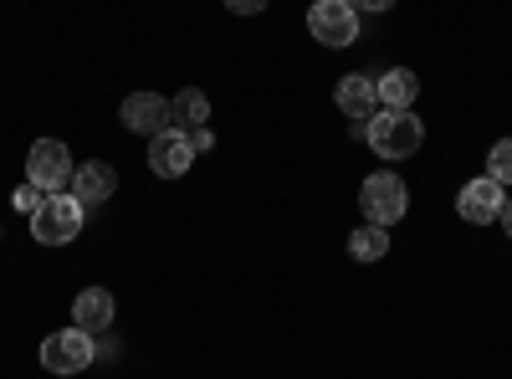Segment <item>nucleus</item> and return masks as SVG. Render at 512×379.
Listing matches in <instances>:
<instances>
[{"mask_svg":"<svg viewBox=\"0 0 512 379\" xmlns=\"http://www.w3.org/2000/svg\"><path fill=\"white\" fill-rule=\"evenodd\" d=\"M364 144H369L379 159H410V154L425 144V123H420L410 108H379V113L364 123Z\"/></svg>","mask_w":512,"mask_h":379,"instance_id":"f257e3e1","label":"nucleus"},{"mask_svg":"<svg viewBox=\"0 0 512 379\" xmlns=\"http://www.w3.org/2000/svg\"><path fill=\"white\" fill-rule=\"evenodd\" d=\"M82 200L72 195V190H57V195H47L41 200V210L31 216V236L41 241V246H67L77 231H82Z\"/></svg>","mask_w":512,"mask_h":379,"instance_id":"f03ea898","label":"nucleus"},{"mask_svg":"<svg viewBox=\"0 0 512 379\" xmlns=\"http://www.w3.org/2000/svg\"><path fill=\"white\" fill-rule=\"evenodd\" d=\"M359 210H364V221L369 226H384L390 231L395 221H405V210H410V190H405V180L400 175H369L364 185H359Z\"/></svg>","mask_w":512,"mask_h":379,"instance_id":"7ed1b4c3","label":"nucleus"},{"mask_svg":"<svg viewBox=\"0 0 512 379\" xmlns=\"http://www.w3.org/2000/svg\"><path fill=\"white\" fill-rule=\"evenodd\" d=\"M72 154H67V144L62 139H36L31 149H26V185H36V190H47V195H57V190H67L72 185Z\"/></svg>","mask_w":512,"mask_h":379,"instance_id":"20e7f679","label":"nucleus"},{"mask_svg":"<svg viewBox=\"0 0 512 379\" xmlns=\"http://www.w3.org/2000/svg\"><path fill=\"white\" fill-rule=\"evenodd\" d=\"M93 354H98L93 333H82L77 323L41 339V369H52V374H82V369L93 364Z\"/></svg>","mask_w":512,"mask_h":379,"instance_id":"39448f33","label":"nucleus"},{"mask_svg":"<svg viewBox=\"0 0 512 379\" xmlns=\"http://www.w3.org/2000/svg\"><path fill=\"white\" fill-rule=\"evenodd\" d=\"M308 31H313V41H323V47H354L359 41V11L349 6V0H313Z\"/></svg>","mask_w":512,"mask_h":379,"instance_id":"423d86ee","label":"nucleus"},{"mask_svg":"<svg viewBox=\"0 0 512 379\" xmlns=\"http://www.w3.org/2000/svg\"><path fill=\"white\" fill-rule=\"evenodd\" d=\"M190 164H195V144H190L185 129H175V123H169L164 134L149 139V170H154L159 180H180Z\"/></svg>","mask_w":512,"mask_h":379,"instance_id":"0eeeda50","label":"nucleus"},{"mask_svg":"<svg viewBox=\"0 0 512 379\" xmlns=\"http://www.w3.org/2000/svg\"><path fill=\"white\" fill-rule=\"evenodd\" d=\"M456 210H461V221H472V226H492V221H502V210H507V185H497L492 175L461 185Z\"/></svg>","mask_w":512,"mask_h":379,"instance_id":"6e6552de","label":"nucleus"},{"mask_svg":"<svg viewBox=\"0 0 512 379\" xmlns=\"http://www.w3.org/2000/svg\"><path fill=\"white\" fill-rule=\"evenodd\" d=\"M118 118H123V129H128V134L154 139V134L169 129V98H159V93H128L123 108H118Z\"/></svg>","mask_w":512,"mask_h":379,"instance_id":"1a4fd4ad","label":"nucleus"},{"mask_svg":"<svg viewBox=\"0 0 512 379\" xmlns=\"http://www.w3.org/2000/svg\"><path fill=\"white\" fill-rule=\"evenodd\" d=\"M67 190L82 200V210H98L103 200H113L118 170H113V164H103V159H88V164H77V170H72V185Z\"/></svg>","mask_w":512,"mask_h":379,"instance_id":"9d476101","label":"nucleus"},{"mask_svg":"<svg viewBox=\"0 0 512 379\" xmlns=\"http://www.w3.org/2000/svg\"><path fill=\"white\" fill-rule=\"evenodd\" d=\"M333 103L344 108L354 123H369L379 113V93H374V77L364 72H349V77H338V88H333Z\"/></svg>","mask_w":512,"mask_h":379,"instance_id":"9b49d317","label":"nucleus"},{"mask_svg":"<svg viewBox=\"0 0 512 379\" xmlns=\"http://www.w3.org/2000/svg\"><path fill=\"white\" fill-rule=\"evenodd\" d=\"M72 323L82 333H103L113 323V292L108 287H88V292H77V303H72Z\"/></svg>","mask_w":512,"mask_h":379,"instance_id":"f8f14e48","label":"nucleus"},{"mask_svg":"<svg viewBox=\"0 0 512 379\" xmlns=\"http://www.w3.org/2000/svg\"><path fill=\"white\" fill-rule=\"evenodd\" d=\"M374 93H379V108H410L420 98V77L410 67H390V72H379Z\"/></svg>","mask_w":512,"mask_h":379,"instance_id":"ddd939ff","label":"nucleus"},{"mask_svg":"<svg viewBox=\"0 0 512 379\" xmlns=\"http://www.w3.org/2000/svg\"><path fill=\"white\" fill-rule=\"evenodd\" d=\"M169 123H175V129H205V123H210V98L200 93V88H185L175 103H169Z\"/></svg>","mask_w":512,"mask_h":379,"instance_id":"4468645a","label":"nucleus"},{"mask_svg":"<svg viewBox=\"0 0 512 379\" xmlns=\"http://www.w3.org/2000/svg\"><path fill=\"white\" fill-rule=\"evenodd\" d=\"M384 251H390V231H384V226H369V221H364V226L349 236V257H354V262H379Z\"/></svg>","mask_w":512,"mask_h":379,"instance_id":"2eb2a0df","label":"nucleus"},{"mask_svg":"<svg viewBox=\"0 0 512 379\" xmlns=\"http://www.w3.org/2000/svg\"><path fill=\"white\" fill-rule=\"evenodd\" d=\"M487 175L497 185H512V139H497L492 154H487Z\"/></svg>","mask_w":512,"mask_h":379,"instance_id":"dca6fc26","label":"nucleus"},{"mask_svg":"<svg viewBox=\"0 0 512 379\" xmlns=\"http://www.w3.org/2000/svg\"><path fill=\"white\" fill-rule=\"evenodd\" d=\"M41 200H47V190H36V185H21L16 190V210H26V216H36Z\"/></svg>","mask_w":512,"mask_h":379,"instance_id":"f3484780","label":"nucleus"},{"mask_svg":"<svg viewBox=\"0 0 512 379\" xmlns=\"http://www.w3.org/2000/svg\"><path fill=\"white\" fill-rule=\"evenodd\" d=\"M190 144H195V154H216V134H210V123H205V129H190Z\"/></svg>","mask_w":512,"mask_h":379,"instance_id":"a211bd4d","label":"nucleus"},{"mask_svg":"<svg viewBox=\"0 0 512 379\" xmlns=\"http://www.w3.org/2000/svg\"><path fill=\"white\" fill-rule=\"evenodd\" d=\"M226 11L231 16H256V11H267V0H226Z\"/></svg>","mask_w":512,"mask_h":379,"instance_id":"6ab92c4d","label":"nucleus"},{"mask_svg":"<svg viewBox=\"0 0 512 379\" xmlns=\"http://www.w3.org/2000/svg\"><path fill=\"white\" fill-rule=\"evenodd\" d=\"M349 6H354V11H390L395 0H349Z\"/></svg>","mask_w":512,"mask_h":379,"instance_id":"aec40b11","label":"nucleus"},{"mask_svg":"<svg viewBox=\"0 0 512 379\" xmlns=\"http://www.w3.org/2000/svg\"><path fill=\"white\" fill-rule=\"evenodd\" d=\"M502 226H507V236H512V195H507V210H502Z\"/></svg>","mask_w":512,"mask_h":379,"instance_id":"412c9836","label":"nucleus"}]
</instances>
